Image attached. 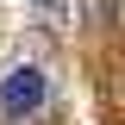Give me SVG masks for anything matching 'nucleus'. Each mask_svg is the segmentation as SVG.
<instances>
[{"label": "nucleus", "mask_w": 125, "mask_h": 125, "mask_svg": "<svg viewBox=\"0 0 125 125\" xmlns=\"http://www.w3.org/2000/svg\"><path fill=\"white\" fill-rule=\"evenodd\" d=\"M44 100H50L44 69L19 62V69H6V75H0V113H6V119H31V113H44Z\"/></svg>", "instance_id": "1"}]
</instances>
